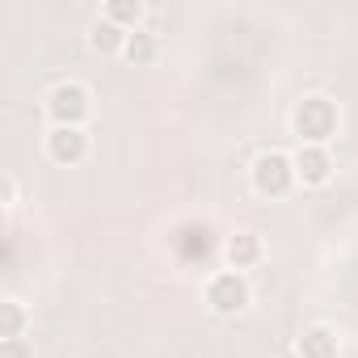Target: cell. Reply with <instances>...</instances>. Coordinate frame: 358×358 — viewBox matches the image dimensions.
Listing matches in <instances>:
<instances>
[{"mask_svg":"<svg viewBox=\"0 0 358 358\" xmlns=\"http://www.w3.org/2000/svg\"><path fill=\"white\" fill-rule=\"evenodd\" d=\"M249 186H253V194L266 199V203H278V199L295 194V186H299V177H295V156L282 152V148L257 152V160L249 164Z\"/></svg>","mask_w":358,"mask_h":358,"instance_id":"cell-2","label":"cell"},{"mask_svg":"<svg viewBox=\"0 0 358 358\" xmlns=\"http://www.w3.org/2000/svg\"><path fill=\"white\" fill-rule=\"evenodd\" d=\"M5 207L9 211L17 207V182H13V177H5Z\"/></svg>","mask_w":358,"mask_h":358,"instance_id":"cell-14","label":"cell"},{"mask_svg":"<svg viewBox=\"0 0 358 358\" xmlns=\"http://www.w3.org/2000/svg\"><path fill=\"white\" fill-rule=\"evenodd\" d=\"M203 303L215 316H241V312H249V303H253L249 274H241V270H215L203 282Z\"/></svg>","mask_w":358,"mask_h":358,"instance_id":"cell-4","label":"cell"},{"mask_svg":"<svg viewBox=\"0 0 358 358\" xmlns=\"http://www.w3.org/2000/svg\"><path fill=\"white\" fill-rule=\"evenodd\" d=\"M291 156H295V177H299L303 190H324V186L333 182L337 164H333V152H329V148H308V143H299Z\"/></svg>","mask_w":358,"mask_h":358,"instance_id":"cell-6","label":"cell"},{"mask_svg":"<svg viewBox=\"0 0 358 358\" xmlns=\"http://www.w3.org/2000/svg\"><path fill=\"white\" fill-rule=\"evenodd\" d=\"M43 152L51 164L59 169H76L89 160V131L85 127H47L43 135Z\"/></svg>","mask_w":358,"mask_h":358,"instance_id":"cell-5","label":"cell"},{"mask_svg":"<svg viewBox=\"0 0 358 358\" xmlns=\"http://www.w3.org/2000/svg\"><path fill=\"white\" fill-rule=\"evenodd\" d=\"M295 354H299V358H337V354H341V337H337L333 324L316 320V324H308V329L299 333Z\"/></svg>","mask_w":358,"mask_h":358,"instance_id":"cell-8","label":"cell"},{"mask_svg":"<svg viewBox=\"0 0 358 358\" xmlns=\"http://www.w3.org/2000/svg\"><path fill=\"white\" fill-rule=\"evenodd\" d=\"M224 262H228V270H253V266H262L266 262V241H262V232H253V228H236L228 241H224Z\"/></svg>","mask_w":358,"mask_h":358,"instance_id":"cell-7","label":"cell"},{"mask_svg":"<svg viewBox=\"0 0 358 358\" xmlns=\"http://www.w3.org/2000/svg\"><path fill=\"white\" fill-rule=\"evenodd\" d=\"M89 47L97 51V55H122V47H127V30L122 26H114V22H106L101 13L89 22Z\"/></svg>","mask_w":358,"mask_h":358,"instance_id":"cell-10","label":"cell"},{"mask_svg":"<svg viewBox=\"0 0 358 358\" xmlns=\"http://www.w3.org/2000/svg\"><path fill=\"white\" fill-rule=\"evenodd\" d=\"M43 110H47L51 127H85L93 118V93L80 80H59L47 89Z\"/></svg>","mask_w":358,"mask_h":358,"instance_id":"cell-3","label":"cell"},{"mask_svg":"<svg viewBox=\"0 0 358 358\" xmlns=\"http://www.w3.org/2000/svg\"><path fill=\"white\" fill-rule=\"evenodd\" d=\"M0 358H34V345H30L26 337H17V341H0Z\"/></svg>","mask_w":358,"mask_h":358,"instance_id":"cell-13","label":"cell"},{"mask_svg":"<svg viewBox=\"0 0 358 358\" xmlns=\"http://www.w3.org/2000/svg\"><path fill=\"white\" fill-rule=\"evenodd\" d=\"M143 13H148L143 0H106V5H101V17L114 22V26H122L127 34L143 26Z\"/></svg>","mask_w":358,"mask_h":358,"instance_id":"cell-12","label":"cell"},{"mask_svg":"<svg viewBox=\"0 0 358 358\" xmlns=\"http://www.w3.org/2000/svg\"><path fill=\"white\" fill-rule=\"evenodd\" d=\"M122 59L131 64V68H152L156 59H160V38L152 34V30H131L127 34V47H122Z\"/></svg>","mask_w":358,"mask_h":358,"instance_id":"cell-9","label":"cell"},{"mask_svg":"<svg viewBox=\"0 0 358 358\" xmlns=\"http://www.w3.org/2000/svg\"><path fill=\"white\" fill-rule=\"evenodd\" d=\"M30 329V308L22 299H0V341H17Z\"/></svg>","mask_w":358,"mask_h":358,"instance_id":"cell-11","label":"cell"},{"mask_svg":"<svg viewBox=\"0 0 358 358\" xmlns=\"http://www.w3.org/2000/svg\"><path fill=\"white\" fill-rule=\"evenodd\" d=\"M341 131V106L329 93H303L291 106V135L308 148H329Z\"/></svg>","mask_w":358,"mask_h":358,"instance_id":"cell-1","label":"cell"}]
</instances>
